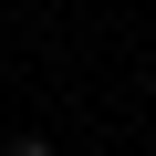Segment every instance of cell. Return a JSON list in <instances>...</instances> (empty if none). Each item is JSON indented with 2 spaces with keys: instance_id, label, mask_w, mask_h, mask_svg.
Here are the masks:
<instances>
[{
  "instance_id": "obj_2",
  "label": "cell",
  "mask_w": 156,
  "mask_h": 156,
  "mask_svg": "<svg viewBox=\"0 0 156 156\" xmlns=\"http://www.w3.org/2000/svg\"><path fill=\"white\" fill-rule=\"evenodd\" d=\"M146 156H156V146H146Z\"/></svg>"
},
{
  "instance_id": "obj_1",
  "label": "cell",
  "mask_w": 156,
  "mask_h": 156,
  "mask_svg": "<svg viewBox=\"0 0 156 156\" xmlns=\"http://www.w3.org/2000/svg\"><path fill=\"white\" fill-rule=\"evenodd\" d=\"M0 156H52V135H11V146H0Z\"/></svg>"
}]
</instances>
